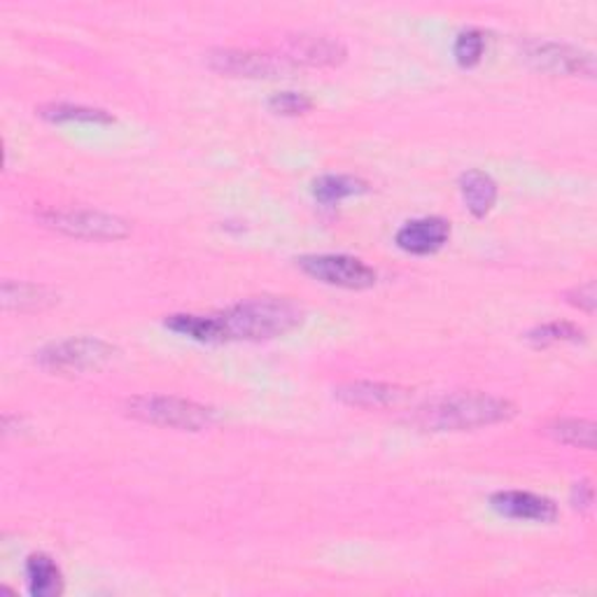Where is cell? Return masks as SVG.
<instances>
[{"label": "cell", "instance_id": "1", "mask_svg": "<svg viewBox=\"0 0 597 597\" xmlns=\"http://www.w3.org/2000/svg\"><path fill=\"white\" fill-rule=\"evenodd\" d=\"M514 416L516 406L509 399L488 392H453L423 404L414 420L429 432H462L511 420Z\"/></svg>", "mask_w": 597, "mask_h": 597}, {"label": "cell", "instance_id": "2", "mask_svg": "<svg viewBox=\"0 0 597 597\" xmlns=\"http://www.w3.org/2000/svg\"><path fill=\"white\" fill-rule=\"evenodd\" d=\"M224 341L275 339L302 325L304 311L283 296H255L217 313Z\"/></svg>", "mask_w": 597, "mask_h": 597}, {"label": "cell", "instance_id": "3", "mask_svg": "<svg viewBox=\"0 0 597 597\" xmlns=\"http://www.w3.org/2000/svg\"><path fill=\"white\" fill-rule=\"evenodd\" d=\"M126 414L147 425L171 427L180 429V432H203V429L213 427L217 420L215 408L171 395L131 397L126 402Z\"/></svg>", "mask_w": 597, "mask_h": 597}, {"label": "cell", "instance_id": "4", "mask_svg": "<svg viewBox=\"0 0 597 597\" xmlns=\"http://www.w3.org/2000/svg\"><path fill=\"white\" fill-rule=\"evenodd\" d=\"M112 358H115V346L108 341L93 339V336H72L37 352V364L47 371H87L103 367Z\"/></svg>", "mask_w": 597, "mask_h": 597}, {"label": "cell", "instance_id": "5", "mask_svg": "<svg viewBox=\"0 0 597 597\" xmlns=\"http://www.w3.org/2000/svg\"><path fill=\"white\" fill-rule=\"evenodd\" d=\"M41 219L45 227L56 229L75 238H91V240H117L128 236V222L101 213V211H80V209H59V211H43Z\"/></svg>", "mask_w": 597, "mask_h": 597}, {"label": "cell", "instance_id": "6", "mask_svg": "<svg viewBox=\"0 0 597 597\" xmlns=\"http://www.w3.org/2000/svg\"><path fill=\"white\" fill-rule=\"evenodd\" d=\"M296 267L325 285L346 290H367L376 285V271L350 255H306Z\"/></svg>", "mask_w": 597, "mask_h": 597}, {"label": "cell", "instance_id": "7", "mask_svg": "<svg viewBox=\"0 0 597 597\" xmlns=\"http://www.w3.org/2000/svg\"><path fill=\"white\" fill-rule=\"evenodd\" d=\"M209 64L213 70L222 75H232V78H278V75L290 72L294 66L285 59L283 54L271 56L250 49H215L209 56Z\"/></svg>", "mask_w": 597, "mask_h": 597}, {"label": "cell", "instance_id": "8", "mask_svg": "<svg viewBox=\"0 0 597 597\" xmlns=\"http://www.w3.org/2000/svg\"><path fill=\"white\" fill-rule=\"evenodd\" d=\"M526 59L544 72L553 75H590L595 72V59L590 52L576 49L572 45L551 43V41H537L526 45Z\"/></svg>", "mask_w": 597, "mask_h": 597}, {"label": "cell", "instance_id": "9", "mask_svg": "<svg viewBox=\"0 0 597 597\" xmlns=\"http://www.w3.org/2000/svg\"><path fill=\"white\" fill-rule=\"evenodd\" d=\"M448 238H451V222L443 217L410 219L395 236L397 246L410 255H432L446 246Z\"/></svg>", "mask_w": 597, "mask_h": 597}, {"label": "cell", "instance_id": "10", "mask_svg": "<svg viewBox=\"0 0 597 597\" xmlns=\"http://www.w3.org/2000/svg\"><path fill=\"white\" fill-rule=\"evenodd\" d=\"M283 56L292 66H336L346 59V47L327 35H294L285 41Z\"/></svg>", "mask_w": 597, "mask_h": 597}, {"label": "cell", "instance_id": "11", "mask_svg": "<svg viewBox=\"0 0 597 597\" xmlns=\"http://www.w3.org/2000/svg\"><path fill=\"white\" fill-rule=\"evenodd\" d=\"M491 507L516 520H532V522H551L557 516L555 502L526 491H502L491 497Z\"/></svg>", "mask_w": 597, "mask_h": 597}, {"label": "cell", "instance_id": "12", "mask_svg": "<svg viewBox=\"0 0 597 597\" xmlns=\"http://www.w3.org/2000/svg\"><path fill=\"white\" fill-rule=\"evenodd\" d=\"M334 397L341 399L348 406L358 408H390L399 406L410 397V390L392 385V383H371V381H358L346 383L334 390Z\"/></svg>", "mask_w": 597, "mask_h": 597}, {"label": "cell", "instance_id": "13", "mask_svg": "<svg viewBox=\"0 0 597 597\" xmlns=\"http://www.w3.org/2000/svg\"><path fill=\"white\" fill-rule=\"evenodd\" d=\"M26 586L33 597H56L64 593V574L45 553H33L26 560Z\"/></svg>", "mask_w": 597, "mask_h": 597}, {"label": "cell", "instance_id": "14", "mask_svg": "<svg viewBox=\"0 0 597 597\" xmlns=\"http://www.w3.org/2000/svg\"><path fill=\"white\" fill-rule=\"evenodd\" d=\"M0 296H3L5 311H41L56 302L49 288L26 283V280H5L3 288H0Z\"/></svg>", "mask_w": 597, "mask_h": 597}, {"label": "cell", "instance_id": "15", "mask_svg": "<svg viewBox=\"0 0 597 597\" xmlns=\"http://www.w3.org/2000/svg\"><path fill=\"white\" fill-rule=\"evenodd\" d=\"M460 192L472 215L483 217L493 211V205L497 201V182L488 173L476 171L474 168V171H466L460 176Z\"/></svg>", "mask_w": 597, "mask_h": 597}, {"label": "cell", "instance_id": "16", "mask_svg": "<svg viewBox=\"0 0 597 597\" xmlns=\"http://www.w3.org/2000/svg\"><path fill=\"white\" fill-rule=\"evenodd\" d=\"M164 325L176 331L187 336V339H194L201 343H222L224 334L215 315H194V313H178V315H168Z\"/></svg>", "mask_w": 597, "mask_h": 597}, {"label": "cell", "instance_id": "17", "mask_svg": "<svg viewBox=\"0 0 597 597\" xmlns=\"http://www.w3.org/2000/svg\"><path fill=\"white\" fill-rule=\"evenodd\" d=\"M37 115L47 122H87V124H112L115 117L108 110L89 108V105H72V103H47L37 108Z\"/></svg>", "mask_w": 597, "mask_h": 597}, {"label": "cell", "instance_id": "18", "mask_svg": "<svg viewBox=\"0 0 597 597\" xmlns=\"http://www.w3.org/2000/svg\"><path fill=\"white\" fill-rule=\"evenodd\" d=\"M367 190H369V182L354 176H323L313 182L315 199L325 205L339 203L348 196L364 194Z\"/></svg>", "mask_w": 597, "mask_h": 597}, {"label": "cell", "instance_id": "19", "mask_svg": "<svg viewBox=\"0 0 597 597\" xmlns=\"http://www.w3.org/2000/svg\"><path fill=\"white\" fill-rule=\"evenodd\" d=\"M547 432L560 443L586 448V451H593V448H595V425L588 423V420L560 418V420L549 425Z\"/></svg>", "mask_w": 597, "mask_h": 597}, {"label": "cell", "instance_id": "20", "mask_svg": "<svg viewBox=\"0 0 597 597\" xmlns=\"http://www.w3.org/2000/svg\"><path fill=\"white\" fill-rule=\"evenodd\" d=\"M526 339L534 346H553V343H563V341H582L584 339V329L576 327L572 323H547L534 327Z\"/></svg>", "mask_w": 597, "mask_h": 597}, {"label": "cell", "instance_id": "21", "mask_svg": "<svg viewBox=\"0 0 597 597\" xmlns=\"http://www.w3.org/2000/svg\"><path fill=\"white\" fill-rule=\"evenodd\" d=\"M483 52H485V35L478 29H464L455 37L453 54H455V61L462 68L476 66L483 59Z\"/></svg>", "mask_w": 597, "mask_h": 597}, {"label": "cell", "instance_id": "22", "mask_svg": "<svg viewBox=\"0 0 597 597\" xmlns=\"http://www.w3.org/2000/svg\"><path fill=\"white\" fill-rule=\"evenodd\" d=\"M269 108L275 112V115L296 117V115H306V112L313 108V101L302 91H278L269 99Z\"/></svg>", "mask_w": 597, "mask_h": 597}, {"label": "cell", "instance_id": "23", "mask_svg": "<svg viewBox=\"0 0 597 597\" xmlns=\"http://www.w3.org/2000/svg\"><path fill=\"white\" fill-rule=\"evenodd\" d=\"M567 302L578 306L582 311H588L593 313L595 311V304H597V294H595V283L590 280V283L582 285V288H576L567 294Z\"/></svg>", "mask_w": 597, "mask_h": 597}, {"label": "cell", "instance_id": "24", "mask_svg": "<svg viewBox=\"0 0 597 597\" xmlns=\"http://www.w3.org/2000/svg\"><path fill=\"white\" fill-rule=\"evenodd\" d=\"M590 502H593V488H590V483H588V481L576 483V485H574V504H576V507L588 509V507H590Z\"/></svg>", "mask_w": 597, "mask_h": 597}]
</instances>
